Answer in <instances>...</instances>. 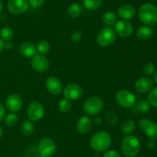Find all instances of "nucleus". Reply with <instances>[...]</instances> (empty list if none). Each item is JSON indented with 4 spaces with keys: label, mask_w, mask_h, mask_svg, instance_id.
<instances>
[{
    "label": "nucleus",
    "mask_w": 157,
    "mask_h": 157,
    "mask_svg": "<svg viewBox=\"0 0 157 157\" xmlns=\"http://www.w3.org/2000/svg\"><path fill=\"white\" fill-rule=\"evenodd\" d=\"M138 16L146 26H154L157 22V8L152 3H145L140 8Z\"/></svg>",
    "instance_id": "f257e3e1"
},
{
    "label": "nucleus",
    "mask_w": 157,
    "mask_h": 157,
    "mask_svg": "<svg viewBox=\"0 0 157 157\" xmlns=\"http://www.w3.org/2000/svg\"><path fill=\"white\" fill-rule=\"evenodd\" d=\"M121 149L127 157H134L140 150V143L139 139L135 135H127L123 139Z\"/></svg>",
    "instance_id": "f03ea898"
},
{
    "label": "nucleus",
    "mask_w": 157,
    "mask_h": 157,
    "mask_svg": "<svg viewBox=\"0 0 157 157\" xmlns=\"http://www.w3.org/2000/svg\"><path fill=\"white\" fill-rule=\"evenodd\" d=\"M90 146L97 152H102L109 149L111 144V137L105 131H99L92 136Z\"/></svg>",
    "instance_id": "7ed1b4c3"
},
{
    "label": "nucleus",
    "mask_w": 157,
    "mask_h": 157,
    "mask_svg": "<svg viewBox=\"0 0 157 157\" xmlns=\"http://www.w3.org/2000/svg\"><path fill=\"white\" fill-rule=\"evenodd\" d=\"M117 34L113 29L110 27H104L101 29L97 36V42L102 47L110 46L115 42Z\"/></svg>",
    "instance_id": "20e7f679"
},
{
    "label": "nucleus",
    "mask_w": 157,
    "mask_h": 157,
    "mask_svg": "<svg viewBox=\"0 0 157 157\" xmlns=\"http://www.w3.org/2000/svg\"><path fill=\"white\" fill-rule=\"evenodd\" d=\"M55 142L49 137L41 139L38 144V152L42 157H52L55 154Z\"/></svg>",
    "instance_id": "39448f33"
},
{
    "label": "nucleus",
    "mask_w": 157,
    "mask_h": 157,
    "mask_svg": "<svg viewBox=\"0 0 157 157\" xmlns=\"http://www.w3.org/2000/svg\"><path fill=\"white\" fill-rule=\"evenodd\" d=\"M104 103L101 99L97 96H92L87 99L84 103L83 109L85 113L90 115H95L99 113L103 109Z\"/></svg>",
    "instance_id": "423d86ee"
},
{
    "label": "nucleus",
    "mask_w": 157,
    "mask_h": 157,
    "mask_svg": "<svg viewBox=\"0 0 157 157\" xmlns=\"http://www.w3.org/2000/svg\"><path fill=\"white\" fill-rule=\"evenodd\" d=\"M116 101L123 108H131L136 104V97L127 89H121L116 95Z\"/></svg>",
    "instance_id": "0eeeda50"
},
{
    "label": "nucleus",
    "mask_w": 157,
    "mask_h": 157,
    "mask_svg": "<svg viewBox=\"0 0 157 157\" xmlns=\"http://www.w3.org/2000/svg\"><path fill=\"white\" fill-rule=\"evenodd\" d=\"M27 115L31 121H38L44 115V109L40 102L34 100L29 104L27 108Z\"/></svg>",
    "instance_id": "6e6552de"
},
{
    "label": "nucleus",
    "mask_w": 157,
    "mask_h": 157,
    "mask_svg": "<svg viewBox=\"0 0 157 157\" xmlns=\"http://www.w3.org/2000/svg\"><path fill=\"white\" fill-rule=\"evenodd\" d=\"M139 126L150 139L155 140L157 138V123L155 122L144 118L139 121Z\"/></svg>",
    "instance_id": "1a4fd4ad"
},
{
    "label": "nucleus",
    "mask_w": 157,
    "mask_h": 157,
    "mask_svg": "<svg viewBox=\"0 0 157 157\" xmlns=\"http://www.w3.org/2000/svg\"><path fill=\"white\" fill-rule=\"evenodd\" d=\"M64 98L68 100H78L82 97L83 90L81 86L75 83H69L63 91Z\"/></svg>",
    "instance_id": "9d476101"
},
{
    "label": "nucleus",
    "mask_w": 157,
    "mask_h": 157,
    "mask_svg": "<svg viewBox=\"0 0 157 157\" xmlns=\"http://www.w3.org/2000/svg\"><path fill=\"white\" fill-rule=\"evenodd\" d=\"M29 7V0H9L8 2V9L14 15H19L26 12Z\"/></svg>",
    "instance_id": "9b49d317"
},
{
    "label": "nucleus",
    "mask_w": 157,
    "mask_h": 157,
    "mask_svg": "<svg viewBox=\"0 0 157 157\" xmlns=\"http://www.w3.org/2000/svg\"><path fill=\"white\" fill-rule=\"evenodd\" d=\"M115 26V32L120 37L127 38L133 34V27L131 23L127 20H120L117 22Z\"/></svg>",
    "instance_id": "f8f14e48"
},
{
    "label": "nucleus",
    "mask_w": 157,
    "mask_h": 157,
    "mask_svg": "<svg viewBox=\"0 0 157 157\" xmlns=\"http://www.w3.org/2000/svg\"><path fill=\"white\" fill-rule=\"evenodd\" d=\"M32 66L36 72H44L48 69L49 62L44 55L37 54L32 58Z\"/></svg>",
    "instance_id": "ddd939ff"
},
{
    "label": "nucleus",
    "mask_w": 157,
    "mask_h": 157,
    "mask_svg": "<svg viewBox=\"0 0 157 157\" xmlns=\"http://www.w3.org/2000/svg\"><path fill=\"white\" fill-rule=\"evenodd\" d=\"M23 101L21 97L18 94H11L6 98V106L9 111L12 112H16L21 109L22 106Z\"/></svg>",
    "instance_id": "4468645a"
},
{
    "label": "nucleus",
    "mask_w": 157,
    "mask_h": 157,
    "mask_svg": "<svg viewBox=\"0 0 157 157\" xmlns=\"http://www.w3.org/2000/svg\"><path fill=\"white\" fill-rule=\"evenodd\" d=\"M45 86L50 93L53 95H59L63 89L61 82L57 77L50 76L45 80Z\"/></svg>",
    "instance_id": "2eb2a0df"
},
{
    "label": "nucleus",
    "mask_w": 157,
    "mask_h": 157,
    "mask_svg": "<svg viewBox=\"0 0 157 157\" xmlns=\"http://www.w3.org/2000/svg\"><path fill=\"white\" fill-rule=\"evenodd\" d=\"M117 14L120 18L124 20H129L133 18L136 14V9L132 5L124 4L120 6L117 10Z\"/></svg>",
    "instance_id": "dca6fc26"
},
{
    "label": "nucleus",
    "mask_w": 157,
    "mask_h": 157,
    "mask_svg": "<svg viewBox=\"0 0 157 157\" xmlns=\"http://www.w3.org/2000/svg\"><path fill=\"white\" fill-rule=\"evenodd\" d=\"M153 81L149 77H141L135 83L136 89L141 93H146L150 91L153 88Z\"/></svg>",
    "instance_id": "f3484780"
},
{
    "label": "nucleus",
    "mask_w": 157,
    "mask_h": 157,
    "mask_svg": "<svg viewBox=\"0 0 157 157\" xmlns=\"http://www.w3.org/2000/svg\"><path fill=\"white\" fill-rule=\"evenodd\" d=\"M92 128V121L88 116H81L77 123V129L82 134L87 133Z\"/></svg>",
    "instance_id": "a211bd4d"
},
{
    "label": "nucleus",
    "mask_w": 157,
    "mask_h": 157,
    "mask_svg": "<svg viewBox=\"0 0 157 157\" xmlns=\"http://www.w3.org/2000/svg\"><path fill=\"white\" fill-rule=\"evenodd\" d=\"M20 52L24 56L28 57H33L36 53V48L35 45L32 44L30 42H24L21 43L19 46Z\"/></svg>",
    "instance_id": "6ab92c4d"
},
{
    "label": "nucleus",
    "mask_w": 157,
    "mask_h": 157,
    "mask_svg": "<svg viewBox=\"0 0 157 157\" xmlns=\"http://www.w3.org/2000/svg\"><path fill=\"white\" fill-rule=\"evenodd\" d=\"M154 33V30L151 26H144L140 27L136 31V37L142 41H146L151 38Z\"/></svg>",
    "instance_id": "aec40b11"
},
{
    "label": "nucleus",
    "mask_w": 157,
    "mask_h": 157,
    "mask_svg": "<svg viewBox=\"0 0 157 157\" xmlns=\"http://www.w3.org/2000/svg\"><path fill=\"white\" fill-rule=\"evenodd\" d=\"M67 12L71 18H78L83 12V6L79 3H72L67 8Z\"/></svg>",
    "instance_id": "412c9836"
},
{
    "label": "nucleus",
    "mask_w": 157,
    "mask_h": 157,
    "mask_svg": "<svg viewBox=\"0 0 157 157\" xmlns=\"http://www.w3.org/2000/svg\"><path fill=\"white\" fill-rule=\"evenodd\" d=\"M135 128H136L135 123L132 119H130L124 120L121 126V132L126 135L131 134L135 130Z\"/></svg>",
    "instance_id": "4be33fe9"
},
{
    "label": "nucleus",
    "mask_w": 157,
    "mask_h": 157,
    "mask_svg": "<svg viewBox=\"0 0 157 157\" xmlns=\"http://www.w3.org/2000/svg\"><path fill=\"white\" fill-rule=\"evenodd\" d=\"M102 20L106 25L108 26H114L117 22V17L113 12L107 11L105 12L102 15Z\"/></svg>",
    "instance_id": "5701e85b"
},
{
    "label": "nucleus",
    "mask_w": 157,
    "mask_h": 157,
    "mask_svg": "<svg viewBox=\"0 0 157 157\" xmlns=\"http://www.w3.org/2000/svg\"><path fill=\"white\" fill-rule=\"evenodd\" d=\"M34 124L30 119L25 120L21 125V132L24 135L29 136L31 135L34 132Z\"/></svg>",
    "instance_id": "b1692460"
},
{
    "label": "nucleus",
    "mask_w": 157,
    "mask_h": 157,
    "mask_svg": "<svg viewBox=\"0 0 157 157\" xmlns=\"http://www.w3.org/2000/svg\"><path fill=\"white\" fill-rule=\"evenodd\" d=\"M103 0H83V5L87 10L95 11L101 7Z\"/></svg>",
    "instance_id": "393cba45"
},
{
    "label": "nucleus",
    "mask_w": 157,
    "mask_h": 157,
    "mask_svg": "<svg viewBox=\"0 0 157 157\" xmlns=\"http://www.w3.org/2000/svg\"><path fill=\"white\" fill-rule=\"evenodd\" d=\"M14 35L13 30L12 28L9 27V26H4L2 29L0 30V36L3 41H10Z\"/></svg>",
    "instance_id": "a878e982"
},
{
    "label": "nucleus",
    "mask_w": 157,
    "mask_h": 157,
    "mask_svg": "<svg viewBox=\"0 0 157 157\" xmlns=\"http://www.w3.org/2000/svg\"><path fill=\"white\" fill-rule=\"evenodd\" d=\"M136 109L138 112H141V113H147L150 111V104L147 100L141 99L136 103Z\"/></svg>",
    "instance_id": "bb28decb"
},
{
    "label": "nucleus",
    "mask_w": 157,
    "mask_h": 157,
    "mask_svg": "<svg viewBox=\"0 0 157 157\" xmlns=\"http://www.w3.org/2000/svg\"><path fill=\"white\" fill-rule=\"evenodd\" d=\"M5 124L6 126H9V127H12V126H15L18 122V116L14 112H11L9 113L7 115L5 116Z\"/></svg>",
    "instance_id": "cd10ccee"
},
{
    "label": "nucleus",
    "mask_w": 157,
    "mask_h": 157,
    "mask_svg": "<svg viewBox=\"0 0 157 157\" xmlns=\"http://www.w3.org/2000/svg\"><path fill=\"white\" fill-rule=\"evenodd\" d=\"M49 49H50V46H49L48 42L44 41V40L40 41L37 44L36 50L39 52V54H41V55H45V54H47L49 52Z\"/></svg>",
    "instance_id": "c85d7f7f"
},
{
    "label": "nucleus",
    "mask_w": 157,
    "mask_h": 157,
    "mask_svg": "<svg viewBox=\"0 0 157 157\" xmlns=\"http://www.w3.org/2000/svg\"><path fill=\"white\" fill-rule=\"evenodd\" d=\"M71 108V104L70 100L67 99H61L58 103V109L61 112H67Z\"/></svg>",
    "instance_id": "c756f323"
},
{
    "label": "nucleus",
    "mask_w": 157,
    "mask_h": 157,
    "mask_svg": "<svg viewBox=\"0 0 157 157\" xmlns=\"http://www.w3.org/2000/svg\"><path fill=\"white\" fill-rule=\"evenodd\" d=\"M148 101L151 106L157 109V87L152 89L148 95Z\"/></svg>",
    "instance_id": "7c9ffc66"
},
{
    "label": "nucleus",
    "mask_w": 157,
    "mask_h": 157,
    "mask_svg": "<svg viewBox=\"0 0 157 157\" xmlns=\"http://www.w3.org/2000/svg\"><path fill=\"white\" fill-rule=\"evenodd\" d=\"M155 72V66L152 62H147L144 66V73L147 76L153 75Z\"/></svg>",
    "instance_id": "2f4dec72"
},
{
    "label": "nucleus",
    "mask_w": 157,
    "mask_h": 157,
    "mask_svg": "<svg viewBox=\"0 0 157 157\" xmlns=\"http://www.w3.org/2000/svg\"><path fill=\"white\" fill-rule=\"evenodd\" d=\"M106 119H107L109 123H112V124H116L118 121V118L117 116L116 113L113 112H107V115H106Z\"/></svg>",
    "instance_id": "473e14b6"
},
{
    "label": "nucleus",
    "mask_w": 157,
    "mask_h": 157,
    "mask_svg": "<svg viewBox=\"0 0 157 157\" xmlns=\"http://www.w3.org/2000/svg\"><path fill=\"white\" fill-rule=\"evenodd\" d=\"M45 0H29V6L33 9H38L44 4Z\"/></svg>",
    "instance_id": "72a5a7b5"
},
{
    "label": "nucleus",
    "mask_w": 157,
    "mask_h": 157,
    "mask_svg": "<svg viewBox=\"0 0 157 157\" xmlns=\"http://www.w3.org/2000/svg\"><path fill=\"white\" fill-rule=\"evenodd\" d=\"M83 33L81 31H75L71 35V40L74 42H78L82 38Z\"/></svg>",
    "instance_id": "f704fd0d"
},
{
    "label": "nucleus",
    "mask_w": 157,
    "mask_h": 157,
    "mask_svg": "<svg viewBox=\"0 0 157 157\" xmlns=\"http://www.w3.org/2000/svg\"><path fill=\"white\" fill-rule=\"evenodd\" d=\"M104 157H121L120 153L116 150H107L104 152Z\"/></svg>",
    "instance_id": "c9c22d12"
},
{
    "label": "nucleus",
    "mask_w": 157,
    "mask_h": 157,
    "mask_svg": "<svg viewBox=\"0 0 157 157\" xmlns=\"http://www.w3.org/2000/svg\"><path fill=\"white\" fill-rule=\"evenodd\" d=\"M6 108H5V106L2 104L0 103V122L2 119H4L5 116H6Z\"/></svg>",
    "instance_id": "e433bc0d"
},
{
    "label": "nucleus",
    "mask_w": 157,
    "mask_h": 157,
    "mask_svg": "<svg viewBox=\"0 0 157 157\" xmlns=\"http://www.w3.org/2000/svg\"><path fill=\"white\" fill-rule=\"evenodd\" d=\"M147 146H148L149 149H152L154 148L155 146V143H154V140H152V139H150L148 141V143H147Z\"/></svg>",
    "instance_id": "4c0bfd02"
},
{
    "label": "nucleus",
    "mask_w": 157,
    "mask_h": 157,
    "mask_svg": "<svg viewBox=\"0 0 157 157\" xmlns=\"http://www.w3.org/2000/svg\"><path fill=\"white\" fill-rule=\"evenodd\" d=\"M12 44L10 42H4V48H6V49H12Z\"/></svg>",
    "instance_id": "58836bf2"
},
{
    "label": "nucleus",
    "mask_w": 157,
    "mask_h": 157,
    "mask_svg": "<svg viewBox=\"0 0 157 157\" xmlns=\"http://www.w3.org/2000/svg\"><path fill=\"white\" fill-rule=\"evenodd\" d=\"M3 49H4V41L0 38V52L2 51Z\"/></svg>",
    "instance_id": "ea45409f"
},
{
    "label": "nucleus",
    "mask_w": 157,
    "mask_h": 157,
    "mask_svg": "<svg viewBox=\"0 0 157 157\" xmlns=\"http://www.w3.org/2000/svg\"><path fill=\"white\" fill-rule=\"evenodd\" d=\"M153 81L155 82V83H156V84H157V71L155 72L154 75H153Z\"/></svg>",
    "instance_id": "a19ab883"
},
{
    "label": "nucleus",
    "mask_w": 157,
    "mask_h": 157,
    "mask_svg": "<svg viewBox=\"0 0 157 157\" xmlns=\"http://www.w3.org/2000/svg\"><path fill=\"white\" fill-rule=\"evenodd\" d=\"M2 8H3L2 2V1H1V0H0V15H1L2 12Z\"/></svg>",
    "instance_id": "79ce46f5"
},
{
    "label": "nucleus",
    "mask_w": 157,
    "mask_h": 157,
    "mask_svg": "<svg viewBox=\"0 0 157 157\" xmlns=\"http://www.w3.org/2000/svg\"><path fill=\"white\" fill-rule=\"evenodd\" d=\"M2 133H3V129L1 127V126H0V138H1L2 135Z\"/></svg>",
    "instance_id": "37998d69"
},
{
    "label": "nucleus",
    "mask_w": 157,
    "mask_h": 157,
    "mask_svg": "<svg viewBox=\"0 0 157 157\" xmlns=\"http://www.w3.org/2000/svg\"><path fill=\"white\" fill-rule=\"evenodd\" d=\"M35 157H42V156H41V155H37V156H35Z\"/></svg>",
    "instance_id": "c03bdc74"
},
{
    "label": "nucleus",
    "mask_w": 157,
    "mask_h": 157,
    "mask_svg": "<svg viewBox=\"0 0 157 157\" xmlns=\"http://www.w3.org/2000/svg\"><path fill=\"white\" fill-rule=\"evenodd\" d=\"M21 157H27V156H21Z\"/></svg>",
    "instance_id": "a18cd8bd"
}]
</instances>
